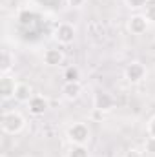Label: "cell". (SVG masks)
Returning <instances> with one entry per match:
<instances>
[{
  "mask_svg": "<svg viewBox=\"0 0 155 157\" xmlns=\"http://www.w3.org/2000/svg\"><path fill=\"white\" fill-rule=\"evenodd\" d=\"M2 132L7 135H17L26 128V119L18 112H4L2 121H0Z\"/></svg>",
  "mask_w": 155,
  "mask_h": 157,
  "instance_id": "1",
  "label": "cell"
},
{
  "mask_svg": "<svg viewBox=\"0 0 155 157\" xmlns=\"http://www.w3.org/2000/svg\"><path fill=\"white\" fill-rule=\"evenodd\" d=\"M66 135H68V141L71 144H82V146H86V143L89 141L91 133H89V128H88L86 122H73L68 128Z\"/></svg>",
  "mask_w": 155,
  "mask_h": 157,
  "instance_id": "2",
  "label": "cell"
},
{
  "mask_svg": "<svg viewBox=\"0 0 155 157\" xmlns=\"http://www.w3.org/2000/svg\"><path fill=\"white\" fill-rule=\"evenodd\" d=\"M77 37V29L73 24L70 22H60L57 28H55V40L62 46H68V44H73V40Z\"/></svg>",
  "mask_w": 155,
  "mask_h": 157,
  "instance_id": "3",
  "label": "cell"
},
{
  "mask_svg": "<svg viewBox=\"0 0 155 157\" xmlns=\"http://www.w3.org/2000/svg\"><path fill=\"white\" fill-rule=\"evenodd\" d=\"M124 77L128 82H131V84H137V82H141L142 78L146 77V68H144V64L142 62H130L128 66H126V70H124Z\"/></svg>",
  "mask_w": 155,
  "mask_h": 157,
  "instance_id": "4",
  "label": "cell"
},
{
  "mask_svg": "<svg viewBox=\"0 0 155 157\" xmlns=\"http://www.w3.org/2000/svg\"><path fill=\"white\" fill-rule=\"evenodd\" d=\"M113 106H115V99L112 93H108V91H97L95 93V97H93V108L95 110L106 113V112L113 110Z\"/></svg>",
  "mask_w": 155,
  "mask_h": 157,
  "instance_id": "5",
  "label": "cell"
},
{
  "mask_svg": "<svg viewBox=\"0 0 155 157\" xmlns=\"http://www.w3.org/2000/svg\"><path fill=\"white\" fill-rule=\"evenodd\" d=\"M64 59H66V55H64V51L60 48H47L44 51V64H47L51 68L53 66H60L64 62Z\"/></svg>",
  "mask_w": 155,
  "mask_h": 157,
  "instance_id": "6",
  "label": "cell"
},
{
  "mask_svg": "<svg viewBox=\"0 0 155 157\" xmlns=\"http://www.w3.org/2000/svg\"><path fill=\"white\" fill-rule=\"evenodd\" d=\"M148 24H150V22L146 20L144 15H133V17L128 20V29H130L133 35H142V33H146Z\"/></svg>",
  "mask_w": 155,
  "mask_h": 157,
  "instance_id": "7",
  "label": "cell"
},
{
  "mask_svg": "<svg viewBox=\"0 0 155 157\" xmlns=\"http://www.w3.org/2000/svg\"><path fill=\"white\" fill-rule=\"evenodd\" d=\"M28 106H29V112L33 115H44L47 112V108H49V102H47V99L44 95H33L31 101L28 102Z\"/></svg>",
  "mask_w": 155,
  "mask_h": 157,
  "instance_id": "8",
  "label": "cell"
},
{
  "mask_svg": "<svg viewBox=\"0 0 155 157\" xmlns=\"http://www.w3.org/2000/svg\"><path fill=\"white\" fill-rule=\"evenodd\" d=\"M33 95H35V93H33V88H31L29 84H26V82H17L15 97H13L15 101H18V102H29Z\"/></svg>",
  "mask_w": 155,
  "mask_h": 157,
  "instance_id": "9",
  "label": "cell"
},
{
  "mask_svg": "<svg viewBox=\"0 0 155 157\" xmlns=\"http://www.w3.org/2000/svg\"><path fill=\"white\" fill-rule=\"evenodd\" d=\"M15 88H17V82L9 75H2L0 78V95L2 99H11L15 97Z\"/></svg>",
  "mask_w": 155,
  "mask_h": 157,
  "instance_id": "10",
  "label": "cell"
},
{
  "mask_svg": "<svg viewBox=\"0 0 155 157\" xmlns=\"http://www.w3.org/2000/svg\"><path fill=\"white\" fill-rule=\"evenodd\" d=\"M80 93H82V84H80V80H78V82H64V86H62V95H64V99L75 101V99L80 97Z\"/></svg>",
  "mask_w": 155,
  "mask_h": 157,
  "instance_id": "11",
  "label": "cell"
},
{
  "mask_svg": "<svg viewBox=\"0 0 155 157\" xmlns=\"http://www.w3.org/2000/svg\"><path fill=\"white\" fill-rule=\"evenodd\" d=\"M15 64V55L9 49H2V60H0V71L2 75H7Z\"/></svg>",
  "mask_w": 155,
  "mask_h": 157,
  "instance_id": "12",
  "label": "cell"
},
{
  "mask_svg": "<svg viewBox=\"0 0 155 157\" xmlns=\"http://www.w3.org/2000/svg\"><path fill=\"white\" fill-rule=\"evenodd\" d=\"M68 157H89V152L82 144H73L68 152Z\"/></svg>",
  "mask_w": 155,
  "mask_h": 157,
  "instance_id": "13",
  "label": "cell"
},
{
  "mask_svg": "<svg viewBox=\"0 0 155 157\" xmlns=\"http://www.w3.org/2000/svg\"><path fill=\"white\" fill-rule=\"evenodd\" d=\"M64 78H66V82H78V78H80V70L75 68V66H70V68L64 71Z\"/></svg>",
  "mask_w": 155,
  "mask_h": 157,
  "instance_id": "14",
  "label": "cell"
},
{
  "mask_svg": "<svg viewBox=\"0 0 155 157\" xmlns=\"http://www.w3.org/2000/svg\"><path fill=\"white\" fill-rule=\"evenodd\" d=\"M18 22H20V26H31L35 22V15L31 11H22L18 15Z\"/></svg>",
  "mask_w": 155,
  "mask_h": 157,
  "instance_id": "15",
  "label": "cell"
},
{
  "mask_svg": "<svg viewBox=\"0 0 155 157\" xmlns=\"http://www.w3.org/2000/svg\"><path fill=\"white\" fill-rule=\"evenodd\" d=\"M144 17L150 24H155V4H148L144 7Z\"/></svg>",
  "mask_w": 155,
  "mask_h": 157,
  "instance_id": "16",
  "label": "cell"
},
{
  "mask_svg": "<svg viewBox=\"0 0 155 157\" xmlns=\"http://www.w3.org/2000/svg\"><path fill=\"white\" fill-rule=\"evenodd\" d=\"M130 9H142L148 6V0H124Z\"/></svg>",
  "mask_w": 155,
  "mask_h": 157,
  "instance_id": "17",
  "label": "cell"
},
{
  "mask_svg": "<svg viewBox=\"0 0 155 157\" xmlns=\"http://www.w3.org/2000/svg\"><path fill=\"white\" fill-rule=\"evenodd\" d=\"M144 152L148 155H155V137H148L144 141Z\"/></svg>",
  "mask_w": 155,
  "mask_h": 157,
  "instance_id": "18",
  "label": "cell"
},
{
  "mask_svg": "<svg viewBox=\"0 0 155 157\" xmlns=\"http://www.w3.org/2000/svg\"><path fill=\"white\" fill-rule=\"evenodd\" d=\"M146 130H148V135L150 137H155V115L148 121V128Z\"/></svg>",
  "mask_w": 155,
  "mask_h": 157,
  "instance_id": "19",
  "label": "cell"
},
{
  "mask_svg": "<svg viewBox=\"0 0 155 157\" xmlns=\"http://www.w3.org/2000/svg\"><path fill=\"white\" fill-rule=\"evenodd\" d=\"M124 157H142V152L137 150V148H130V150L124 154Z\"/></svg>",
  "mask_w": 155,
  "mask_h": 157,
  "instance_id": "20",
  "label": "cell"
},
{
  "mask_svg": "<svg viewBox=\"0 0 155 157\" xmlns=\"http://www.w3.org/2000/svg\"><path fill=\"white\" fill-rule=\"evenodd\" d=\"M68 4H70L71 7H82V6L86 4V0H68Z\"/></svg>",
  "mask_w": 155,
  "mask_h": 157,
  "instance_id": "21",
  "label": "cell"
},
{
  "mask_svg": "<svg viewBox=\"0 0 155 157\" xmlns=\"http://www.w3.org/2000/svg\"><path fill=\"white\" fill-rule=\"evenodd\" d=\"M0 157H7V155H6V154H2V155H0Z\"/></svg>",
  "mask_w": 155,
  "mask_h": 157,
  "instance_id": "22",
  "label": "cell"
},
{
  "mask_svg": "<svg viewBox=\"0 0 155 157\" xmlns=\"http://www.w3.org/2000/svg\"><path fill=\"white\" fill-rule=\"evenodd\" d=\"M120 157H124V155H120Z\"/></svg>",
  "mask_w": 155,
  "mask_h": 157,
  "instance_id": "23",
  "label": "cell"
}]
</instances>
